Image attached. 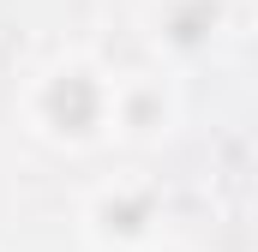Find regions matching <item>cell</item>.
Here are the masks:
<instances>
[{
  "mask_svg": "<svg viewBox=\"0 0 258 252\" xmlns=\"http://www.w3.org/2000/svg\"><path fill=\"white\" fill-rule=\"evenodd\" d=\"M186 120V90L180 72L168 66H126L120 72V96H114V144L126 150H162Z\"/></svg>",
  "mask_w": 258,
  "mask_h": 252,
  "instance_id": "3",
  "label": "cell"
},
{
  "mask_svg": "<svg viewBox=\"0 0 258 252\" xmlns=\"http://www.w3.org/2000/svg\"><path fill=\"white\" fill-rule=\"evenodd\" d=\"M222 36H228V0H150V12H144L150 60L168 72L198 66Z\"/></svg>",
  "mask_w": 258,
  "mask_h": 252,
  "instance_id": "4",
  "label": "cell"
},
{
  "mask_svg": "<svg viewBox=\"0 0 258 252\" xmlns=\"http://www.w3.org/2000/svg\"><path fill=\"white\" fill-rule=\"evenodd\" d=\"M114 96H120V72L102 54L60 48L24 72L12 114L24 138H36L54 156H96L114 144Z\"/></svg>",
  "mask_w": 258,
  "mask_h": 252,
  "instance_id": "1",
  "label": "cell"
},
{
  "mask_svg": "<svg viewBox=\"0 0 258 252\" xmlns=\"http://www.w3.org/2000/svg\"><path fill=\"white\" fill-rule=\"evenodd\" d=\"M162 186L150 174H108L78 198V246L84 252H138L162 240Z\"/></svg>",
  "mask_w": 258,
  "mask_h": 252,
  "instance_id": "2",
  "label": "cell"
},
{
  "mask_svg": "<svg viewBox=\"0 0 258 252\" xmlns=\"http://www.w3.org/2000/svg\"><path fill=\"white\" fill-rule=\"evenodd\" d=\"M138 252H186V246H180V240H168V234H162V240H150V246H138Z\"/></svg>",
  "mask_w": 258,
  "mask_h": 252,
  "instance_id": "5",
  "label": "cell"
},
{
  "mask_svg": "<svg viewBox=\"0 0 258 252\" xmlns=\"http://www.w3.org/2000/svg\"><path fill=\"white\" fill-rule=\"evenodd\" d=\"M252 24H258V6H252Z\"/></svg>",
  "mask_w": 258,
  "mask_h": 252,
  "instance_id": "6",
  "label": "cell"
}]
</instances>
